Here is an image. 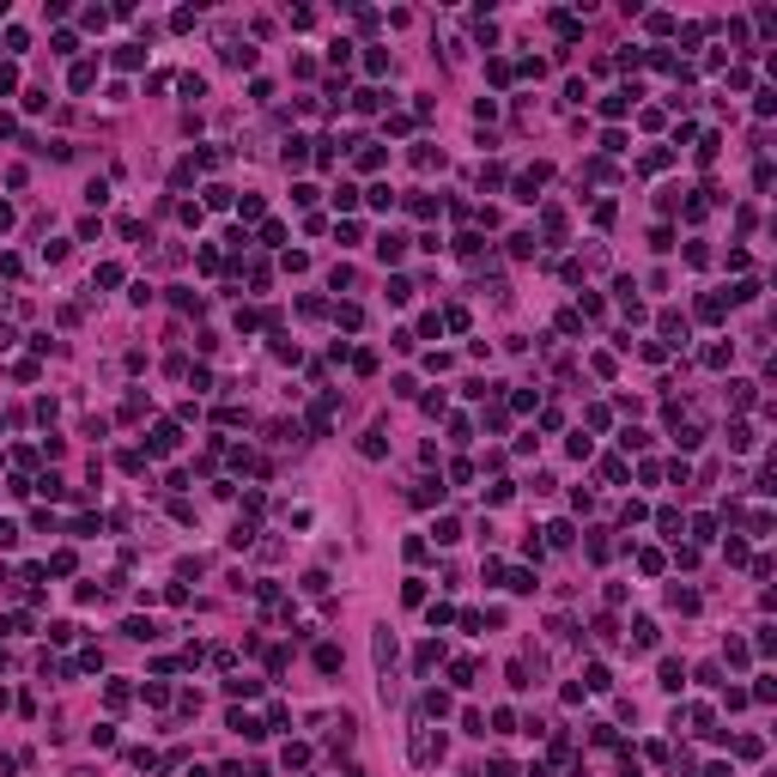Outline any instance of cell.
Wrapping results in <instances>:
<instances>
[{"instance_id": "1", "label": "cell", "mask_w": 777, "mask_h": 777, "mask_svg": "<svg viewBox=\"0 0 777 777\" xmlns=\"http://www.w3.org/2000/svg\"><path fill=\"white\" fill-rule=\"evenodd\" d=\"M444 759V735H431V723L413 729V765H438Z\"/></svg>"}, {"instance_id": "2", "label": "cell", "mask_w": 777, "mask_h": 777, "mask_svg": "<svg viewBox=\"0 0 777 777\" xmlns=\"http://www.w3.org/2000/svg\"><path fill=\"white\" fill-rule=\"evenodd\" d=\"M553 177V170H547V164H534V170H522V177H516V200H534L540 195V182Z\"/></svg>"}, {"instance_id": "3", "label": "cell", "mask_w": 777, "mask_h": 777, "mask_svg": "<svg viewBox=\"0 0 777 777\" xmlns=\"http://www.w3.org/2000/svg\"><path fill=\"white\" fill-rule=\"evenodd\" d=\"M401 255H407V237H401V231H383L377 237V262H401Z\"/></svg>"}, {"instance_id": "4", "label": "cell", "mask_w": 777, "mask_h": 777, "mask_svg": "<svg viewBox=\"0 0 777 777\" xmlns=\"http://www.w3.org/2000/svg\"><path fill=\"white\" fill-rule=\"evenodd\" d=\"M328 425H334V395H322L310 407V431H316V438H328Z\"/></svg>"}, {"instance_id": "5", "label": "cell", "mask_w": 777, "mask_h": 777, "mask_svg": "<svg viewBox=\"0 0 777 777\" xmlns=\"http://www.w3.org/2000/svg\"><path fill=\"white\" fill-rule=\"evenodd\" d=\"M152 456H170V449H177V425H152Z\"/></svg>"}, {"instance_id": "6", "label": "cell", "mask_w": 777, "mask_h": 777, "mask_svg": "<svg viewBox=\"0 0 777 777\" xmlns=\"http://www.w3.org/2000/svg\"><path fill=\"white\" fill-rule=\"evenodd\" d=\"M67 86H73V91H91V86H97V67H91V61H73Z\"/></svg>"}, {"instance_id": "7", "label": "cell", "mask_w": 777, "mask_h": 777, "mask_svg": "<svg viewBox=\"0 0 777 777\" xmlns=\"http://www.w3.org/2000/svg\"><path fill=\"white\" fill-rule=\"evenodd\" d=\"M444 662V644H419V656H413V668H419V674H431V668Z\"/></svg>"}, {"instance_id": "8", "label": "cell", "mask_w": 777, "mask_h": 777, "mask_svg": "<svg viewBox=\"0 0 777 777\" xmlns=\"http://www.w3.org/2000/svg\"><path fill=\"white\" fill-rule=\"evenodd\" d=\"M723 310H729V304H723L716 291H705V298H698V316H705V322H723Z\"/></svg>"}, {"instance_id": "9", "label": "cell", "mask_w": 777, "mask_h": 777, "mask_svg": "<svg viewBox=\"0 0 777 777\" xmlns=\"http://www.w3.org/2000/svg\"><path fill=\"white\" fill-rule=\"evenodd\" d=\"M668 607H680V614H698V595H692V589H680V583H674V589H668Z\"/></svg>"}, {"instance_id": "10", "label": "cell", "mask_w": 777, "mask_h": 777, "mask_svg": "<svg viewBox=\"0 0 777 777\" xmlns=\"http://www.w3.org/2000/svg\"><path fill=\"white\" fill-rule=\"evenodd\" d=\"M662 687H668V692H680V687H687V668L674 662V656H668V662H662Z\"/></svg>"}, {"instance_id": "11", "label": "cell", "mask_w": 777, "mask_h": 777, "mask_svg": "<svg viewBox=\"0 0 777 777\" xmlns=\"http://www.w3.org/2000/svg\"><path fill=\"white\" fill-rule=\"evenodd\" d=\"M280 765H286V771H298V765H310V747H304V741H291L286 753H280Z\"/></svg>"}, {"instance_id": "12", "label": "cell", "mask_w": 777, "mask_h": 777, "mask_svg": "<svg viewBox=\"0 0 777 777\" xmlns=\"http://www.w3.org/2000/svg\"><path fill=\"white\" fill-rule=\"evenodd\" d=\"M419 716H449V698H444V692H425V698H419Z\"/></svg>"}, {"instance_id": "13", "label": "cell", "mask_w": 777, "mask_h": 777, "mask_svg": "<svg viewBox=\"0 0 777 777\" xmlns=\"http://www.w3.org/2000/svg\"><path fill=\"white\" fill-rule=\"evenodd\" d=\"M225 61H231V67H255V49H249V43H225Z\"/></svg>"}, {"instance_id": "14", "label": "cell", "mask_w": 777, "mask_h": 777, "mask_svg": "<svg viewBox=\"0 0 777 777\" xmlns=\"http://www.w3.org/2000/svg\"><path fill=\"white\" fill-rule=\"evenodd\" d=\"M553 31H559V37H565V43H577V37H583V24L571 19V13H559V19H553Z\"/></svg>"}, {"instance_id": "15", "label": "cell", "mask_w": 777, "mask_h": 777, "mask_svg": "<svg viewBox=\"0 0 777 777\" xmlns=\"http://www.w3.org/2000/svg\"><path fill=\"white\" fill-rule=\"evenodd\" d=\"M353 110H358V115H371V110H383V91H353Z\"/></svg>"}, {"instance_id": "16", "label": "cell", "mask_w": 777, "mask_h": 777, "mask_svg": "<svg viewBox=\"0 0 777 777\" xmlns=\"http://www.w3.org/2000/svg\"><path fill=\"white\" fill-rule=\"evenodd\" d=\"M438 498H444V486H438V480H419V486H413V504H438Z\"/></svg>"}, {"instance_id": "17", "label": "cell", "mask_w": 777, "mask_h": 777, "mask_svg": "<svg viewBox=\"0 0 777 777\" xmlns=\"http://www.w3.org/2000/svg\"><path fill=\"white\" fill-rule=\"evenodd\" d=\"M583 687H589V692H607L614 680H607V668H601V662H589V674H583Z\"/></svg>"}, {"instance_id": "18", "label": "cell", "mask_w": 777, "mask_h": 777, "mask_svg": "<svg viewBox=\"0 0 777 777\" xmlns=\"http://www.w3.org/2000/svg\"><path fill=\"white\" fill-rule=\"evenodd\" d=\"M389 662H395V638H389V632H377V668H383V674H389Z\"/></svg>"}, {"instance_id": "19", "label": "cell", "mask_w": 777, "mask_h": 777, "mask_svg": "<svg viewBox=\"0 0 777 777\" xmlns=\"http://www.w3.org/2000/svg\"><path fill=\"white\" fill-rule=\"evenodd\" d=\"M37 492H43V498H73V492H67V480H55V474H43V480H37Z\"/></svg>"}, {"instance_id": "20", "label": "cell", "mask_w": 777, "mask_h": 777, "mask_svg": "<svg viewBox=\"0 0 777 777\" xmlns=\"http://www.w3.org/2000/svg\"><path fill=\"white\" fill-rule=\"evenodd\" d=\"M334 207H340V213H353V207H358V189H353V182H340V189H334Z\"/></svg>"}, {"instance_id": "21", "label": "cell", "mask_w": 777, "mask_h": 777, "mask_svg": "<svg viewBox=\"0 0 777 777\" xmlns=\"http://www.w3.org/2000/svg\"><path fill=\"white\" fill-rule=\"evenodd\" d=\"M735 753H741V759H759V753H765V741H759V735H741V741H735Z\"/></svg>"}, {"instance_id": "22", "label": "cell", "mask_w": 777, "mask_h": 777, "mask_svg": "<svg viewBox=\"0 0 777 777\" xmlns=\"http://www.w3.org/2000/svg\"><path fill=\"white\" fill-rule=\"evenodd\" d=\"M729 449H753V425H729Z\"/></svg>"}, {"instance_id": "23", "label": "cell", "mask_w": 777, "mask_h": 777, "mask_svg": "<svg viewBox=\"0 0 777 777\" xmlns=\"http://www.w3.org/2000/svg\"><path fill=\"white\" fill-rule=\"evenodd\" d=\"M547 534V547H571V522H553V529H540Z\"/></svg>"}, {"instance_id": "24", "label": "cell", "mask_w": 777, "mask_h": 777, "mask_svg": "<svg viewBox=\"0 0 777 777\" xmlns=\"http://www.w3.org/2000/svg\"><path fill=\"white\" fill-rule=\"evenodd\" d=\"M638 571H644V577H656V571H662V553H656V547H644V553H638Z\"/></svg>"}, {"instance_id": "25", "label": "cell", "mask_w": 777, "mask_h": 777, "mask_svg": "<svg viewBox=\"0 0 777 777\" xmlns=\"http://www.w3.org/2000/svg\"><path fill=\"white\" fill-rule=\"evenodd\" d=\"M128 638H140V644H152V638H158V625H152V620H128Z\"/></svg>"}, {"instance_id": "26", "label": "cell", "mask_w": 777, "mask_h": 777, "mask_svg": "<svg viewBox=\"0 0 777 777\" xmlns=\"http://www.w3.org/2000/svg\"><path fill=\"white\" fill-rule=\"evenodd\" d=\"M449 680H456V687H474V662H467V656H462V662H449Z\"/></svg>"}, {"instance_id": "27", "label": "cell", "mask_w": 777, "mask_h": 777, "mask_svg": "<svg viewBox=\"0 0 777 777\" xmlns=\"http://www.w3.org/2000/svg\"><path fill=\"white\" fill-rule=\"evenodd\" d=\"M632 632H638V650H650V644H656V638H662V632H656V620H638V625H632Z\"/></svg>"}, {"instance_id": "28", "label": "cell", "mask_w": 777, "mask_h": 777, "mask_svg": "<svg viewBox=\"0 0 777 777\" xmlns=\"http://www.w3.org/2000/svg\"><path fill=\"white\" fill-rule=\"evenodd\" d=\"M656 529H662V534H674V540H680V511H656Z\"/></svg>"}, {"instance_id": "29", "label": "cell", "mask_w": 777, "mask_h": 777, "mask_svg": "<svg viewBox=\"0 0 777 777\" xmlns=\"http://www.w3.org/2000/svg\"><path fill=\"white\" fill-rule=\"evenodd\" d=\"M316 668H322V674H334V668H340V650L322 644V650H316Z\"/></svg>"}, {"instance_id": "30", "label": "cell", "mask_w": 777, "mask_h": 777, "mask_svg": "<svg viewBox=\"0 0 777 777\" xmlns=\"http://www.w3.org/2000/svg\"><path fill=\"white\" fill-rule=\"evenodd\" d=\"M407 213H419V219H431V213H438V200H431V195H413V200H407Z\"/></svg>"}, {"instance_id": "31", "label": "cell", "mask_w": 777, "mask_h": 777, "mask_svg": "<svg viewBox=\"0 0 777 777\" xmlns=\"http://www.w3.org/2000/svg\"><path fill=\"white\" fill-rule=\"evenodd\" d=\"M729 401L735 407H753V383H729Z\"/></svg>"}, {"instance_id": "32", "label": "cell", "mask_w": 777, "mask_h": 777, "mask_svg": "<svg viewBox=\"0 0 777 777\" xmlns=\"http://www.w3.org/2000/svg\"><path fill=\"white\" fill-rule=\"evenodd\" d=\"M504 182V164H480V189H498Z\"/></svg>"}, {"instance_id": "33", "label": "cell", "mask_w": 777, "mask_h": 777, "mask_svg": "<svg viewBox=\"0 0 777 777\" xmlns=\"http://www.w3.org/2000/svg\"><path fill=\"white\" fill-rule=\"evenodd\" d=\"M705 365H711V371H723V365H729V346H723V340H716V346H705Z\"/></svg>"}, {"instance_id": "34", "label": "cell", "mask_w": 777, "mask_h": 777, "mask_svg": "<svg viewBox=\"0 0 777 777\" xmlns=\"http://www.w3.org/2000/svg\"><path fill=\"white\" fill-rule=\"evenodd\" d=\"M104 705H110V711H122V705H128V687H122V680H110V692H104Z\"/></svg>"}, {"instance_id": "35", "label": "cell", "mask_w": 777, "mask_h": 777, "mask_svg": "<svg viewBox=\"0 0 777 777\" xmlns=\"http://www.w3.org/2000/svg\"><path fill=\"white\" fill-rule=\"evenodd\" d=\"M365 200H371V207H395V189H389V182H377V189H371Z\"/></svg>"}, {"instance_id": "36", "label": "cell", "mask_w": 777, "mask_h": 777, "mask_svg": "<svg viewBox=\"0 0 777 777\" xmlns=\"http://www.w3.org/2000/svg\"><path fill=\"white\" fill-rule=\"evenodd\" d=\"M334 322H340V328H358V322H365V310H358V304H346V310H334Z\"/></svg>"}, {"instance_id": "37", "label": "cell", "mask_w": 777, "mask_h": 777, "mask_svg": "<svg viewBox=\"0 0 777 777\" xmlns=\"http://www.w3.org/2000/svg\"><path fill=\"white\" fill-rule=\"evenodd\" d=\"M358 449H365V456L377 462V456H383V449H389V444H383V431H365V444H358Z\"/></svg>"}, {"instance_id": "38", "label": "cell", "mask_w": 777, "mask_h": 777, "mask_svg": "<svg viewBox=\"0 0 777 777\" xmlns=\"http://www.w3.org/2000/svg\"><path fill=\"white\" fill-rule=\"evenodd\" d=\"M438 540H444V547H449V540H462V522H456V516H444V522H438Z\"/></svg>"}, {"instance_id": "39", "label": "cell", "mask_w": 777, "mask_h": 777, "mask_svg": "<svg viewBox=\"0 0 777 777\" xmlns=\"http://www.w3.org/2000/svg\"><path fill=\"white\" fill-rule=\"evenodd\" d=\"M225 692H231V698H255L262 687H255V680H225Z\"/></svg>"}, {"instance_id": "40", "label": "cell", "mask_w": 777, "mask_h": 777, "mask_svg": "<svg viewBox=\"0 0 777 777\" xmlns=\"http://www.w3.org/2000/svg\"><path fill=\"white\" fill-rule=\"evenodd\" d=\"M504 589H516V595H529V589H534V577H529V571H511V577H504Z\"/></svg>"}, {"instance_id": "41", "label": "cell", "mask_w": 777, "mask_h": 777, "mask_svg": "<svg viewBox=\"0 0 777 777\" xmlns=\"http://www.w3.org/2000/svg\"><path fill=\"white\" fill-rule=\"evenodd\" d=\"M511 255H534V231H516V237H511Z\"/></svg>"}, {"instance_id": "42", "label": "cell", "mask_w": 777, "mask_h": 777, "mask_svg": "<svg viewBox=\"0 0 777 777\" xmlns=\"http://www.w3.org/2000/svg\"><path fill=\"white\" fill-rule=\"evenodd\" d=\"M0 547H19V529H13V522H0Z\"/></svg>"}, {"instance_id": "43", "label": "cell", "mask_w": 777, "mask_h": 777, "mask_svg": "<svg viewBox=\"0 0 777 777\" xmlns=\"http://www.w3.org/2000/svg\"><path fill=\"white\" fill-rule=\"evenodd\" d=\"M0 231H13V207L6 200H0Z\"/></svg>"}]
</instances>
